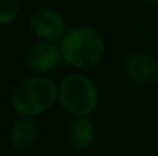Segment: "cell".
<instances>
[{
  "label": "cell",
  "instance_id": "6da1fadb",
  "mask_svg": "<svg viewBox=\"0 0 158 156\" xmlns=\"http://www.w3.org/2000/svg\"><path fill=\"white\" fill-rule=\"evenodd\" d=\"M58 101V84L48 75H32L20 80L11 90L9 104L19 116L35 118Z\"/></svg>",
  "mask_w": 158,
  "mask_h": 156
},
{
  "label": "cell",
  "instance_id": "7a4b0ae2",
  "mask_svg": "<svg viewBox=\"0 0 158 156\" xmlns=\"http://www.w3.org/2000/svg\"><path fill=\"white\" fill-rule=\"evenodd\" d=\"M58 46L61 60L80 70L98 66L106 54V42L103 35L89 26H77L68 29Z\"/></svg>",
  "mask_w": 158,
  "mask_h": 156
},
{
  "label": "cell",
  "instance_id": "3957f363",
  "mask_svg": "<svg viewBox=\"0 0 158 156\" xmlns=\"http://www.w3.org/2000/svg\"><path fill=\"white\" fill-rule=\"evenodd\" d=\"M58 103L72 118L89 116L98 106L97 84L83 74H71L58 84Z\"/></svg>",
  "mask_w": 158,
  "mask_h": 156
},
{
  "label": "cell",
  "instance_id": "277c9868",
  "mask_svg": "<svg viewBox=\"0 0 158 156\" xmlns=\"http://www.w3.org/2000/svg\"><path fill=\"white\" fill-rule=\"evenodd\" d=\"M29 29L40 42L60 43L66 34V22L60 12L51 8H39L29 17Z\"/></svg>",
  "mask_w": 158,
  "mask_h": 156
},
{
  "label": "cell",
  "instance_id": "5b68a950",
  "mask_svg": "<svg viewBox=\"0 0 158 156\" xmlns=\"http://www.w3.org/2000/svg\"><path fill=\"white\" fill-rule=\"evenodd\" d=\"M127 78L141 87L158 83V61L146 52H132L124 63Z\"/></svg>",
  "mask_w": 158,
  "mask_h": 156
},
{
  "label": "cell",
  "instance_id": "8992f818",
  "mask_svg": "<svg viewBox=\"0 0 158 156\" xmlns=\"http://www.w3.org/2000/svg\"><path fill=\"white\" fill-rule=\"evenodd\" d=\"M26 67L34 72V75H45L51 72L61 60L60 46L51 42H37L34 43L25 55Z\"/></svg>",
  "mask_w": 158,
  "mask_h": 156
},
{
  "label": "cell",
  "instance_id": "52a82bcc",
  "mask_svg": "<svg viewBox=\"0 0 158 156\" xmlns=\"http://www.w3.org/2000/svg\"><path fill=\"white\" fill-rule=\"evenodd\" d=\"M39 141V127L34 122V118L19 116L9 130L11 147L19 153L31 152Z\"/></svg>",
  "mask_w": 158,
  "mask_h": 156
},
{
  "label": "cell",
  "instance_id": "ba28073f",
  "mask_svg": "<svg viewBox=\"0 0 158 156\" xmlns=\"http://www.w3.org/2000/svg\"><path fill=\"white\" fill-rule=\"evenodd\" d=\"M66 138L74 150L85 152L94 144L95 126L88 116H74L68 126Z\"/></svg>",
  "mask_w": 158,
  "mask_h": 156
},
{
  "label": "cell",
  "instance_id": "9c48e42d",
  "mask_svg": "<svg viewBox=\"0 0 158 156\" xmlns=\"http://www.w3.org/2000/svg\"><path fill=\"white\" fill-rule=\"evenodd\" d=\"M22 9V0H0V26L14 22Z\"/></svg>",
  "mask_w": 158,
  "mask_h": 156
},
{
  "label": "cell",
  "instance_id": "30bf717a",
  "mask_svg": "<svg viewBox=\"0 0 158 156\" xmlns=\"http://www.w3.org/2000/svg\"><path fill=\"white\" fill-rule=\"evenodd\" d=\"M144 5H148V6H155L158 8V0H141Z\"/></svg>",
  "mask_w": 158,
  "mask_h": 156
},
{
  "label": "cell",
  "instance_id": "8fae6325",
  "mask_svg": "<svg viewBox=\"0 0 158 156\" xmlns=\"http://www.w3.org/2000/svg\"><path fill=\"white\" fill-rule=\"evenodd\" d=\"M157 23H158V11H157Z\"/></svg>",
  "mask_w": 158,
  "mask_h": 156
}]
</instances>
